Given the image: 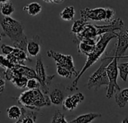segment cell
I'll return each instance as SVG.
<instances>
[{"mask_svg":"<svg viewBox=\"0 0 128 123\" xmlns=\"http://www.w3.org/2000/svg\"><path fill=\"white\" fill-rule=\"evenodd\" d=\"M0 26L3 30L2 36H8L13 47L26 50L28 39L24 33V27L20 21L11 17L4 16L0 12Z\"/></svg>","mask_w":128,"mask_h":123,"instance_id":"1","label":"cell"},{"mask_svg":"<svg viewBox=\"0 0 128 123\" xmlns=\"http://www.w3.org/2000/svg\"><path fill=\"white\" fill-rule=\"evenodd\" d=\"M116 37H117V35H116L115 32L104 33V34L98 36L96 45H95L93 51L89 55L87 56L88 58H87V60H86L84 67H82L81 71L78 72L77 77H76V79L72 82V85L67 88L68 90H70L71 91H75V90H78V83L81 77L93 64H94L96 61L101 57V56L105 52V51H106L108 43L110 42V41L112 39H114Z\"/></svg>","mask_w":128,"mask_h":123,"instance_id":"2","label":"cell"},{"mask_svg":"<svg viewBox=\"0 0 128 123\" xmlns=\"http://www.w3.org/2000/svg\"><path fill=\"white\" fill-rule=\"evenodd\" d=\"M18 100L25 108L31 110H39L42 107L50 106L51 105L49 96L44 94L40 88L28 89L22 92Z\"/></svg>","mask_w":128,"mask_h":123,"instance_id":"3","label":"cell"},{"mask_svg":"<svg viewBox=\"0 0 128 123\" xmlns=\"http://www.w3.org/2000/svg\"><path fill=\"white\" fill-rule=\"evenodd\" d=\"M112 55L106 54V56L101 59V65L88 79L87 87L89 90L94 89V91H97L102 85L108 86V79L106 73V67L112 61Z\"/></svg>","mask_w":128,"mask_h":123,"instance_id":"4","label":"cell"},{"mask_svg":"<svg viewBox=\"0 0 128 123\" xmlns=\"http://www.w3.org/2000/svg\"><path fill=\"white\" fill-rule=\"evenodd\" d=\"M118 60L116 57H113L112 61L106 67V73L108 79V85L106 97L108 99H110L115 91L120 90V88L117 82V79L118 76Z\"/></svg>","mask_w":128,"mask_h":123,"instance_id":"5","label":"cell"},{"mask_svg":"<svg viewBox=\"0 0 128 123\" xmlns=\"http://www.w3.org/2000/svg\"><path fill=\"white\" fill-rule=\"evenodd\" d=\"M36 73L38 78V80L40 83L41 91L48 94L49 92V85L51 84L52 80L55 77V75H48L44 68V65L42 61V57L38 56L36 61Z\"/></svg>","mask_w":128,"mask_h":123,"instance_id":"6","label":"cell"},{"mask_svg":"<svg viewBox=\"0 0 128 123\" xmlns=\"http://www.w3.org/2000/svg\"><path fill=\"white\" fill-rule=\"evenodd\" d=\"M47 56L54 59L56 62V65H59L60 67H65L68 69L70 72H72L74 76L77 77L78 72L76 70L73 58L71 55L69 54H63L53 50H49L47 51Z\"/></svg>","mask_w":128,"mask_h":123,"instance_id":"7","label":"cell"},{"mask_svg":"<svg viewBox=\"0 0 128 123\" xmlns=\"http://www.w3.org/2000/svg\"><path fill=\"white\" fill-rule=\"evenodd\" d=\"M118 42L115 45L113 57L118 60L120 57L124 55V53L128 49V27H123L118 33H116Z\"/></svg>","mask_w":128,"mask_h":123,"instance_id":"8","label":"cell"},{"mask_svg":"<svg viewBox=\"0 0 128 123\" xmlns=\"http://www.w3.org/2000/svg\"><path fill=\"white\" fill-rule=\"evenodd\" d=\"M81 18L86 21L91 20L94 21H105L106 18V8L89 9L86 8L81 10Z\"/></svg>","mask_w":128,"mask_h":123,"instance_id":"9","label":"cell"},{"mask_svg":"<svg viewBox=\"0 0 128 123\" xmlns=\"http://www.w3.org/2000/svg\"><path fill=\"white\" fill-rule=\"evenodd\" d=\"M6 58L8 60V61L11 64L14 65H17V64L25 65L26 61H32V60L27 56L24 50L14 47L12 52L6 55Z\"/></svg>","mask_w":128,"mask_h":123,"instance_id":"10","label":"cell"},{"mask_svg":"<svg viewBox=\"0 0 128 123\" xmlns=\"http://www.w3.org/2000/svg\"><path fill=\"white\" fill-rule=\"evenodd\" d=\"M97 36L102 35L104 33H113L115 32V30H120L124 27V23L123 20L120 18H118L114 19L112 22H110L108 24L106 25H95Z\"/></svg>","mask_w":128,"mask_h":123,"instance_id":"11","label":"cell"},{"mask_svg":"<svg viewBox=\"0 0 128 123\" xmlns=\"http://www.w3.org/2000/svg\"><path fill=\"white\" fill-rule=\"evenodd\" d=\"M84 100V96L82 93L79 92L72 95L67 96L62 101V108L65 110L72 111L77 108L78 105L80 104Z\"/></svg>","mask_w":128,"mask_h":123,"instance_id":"12","label":"cell"},{"mask_svg":"<svg viewBox=\"0 0 128 123\" xmlns=\"http://www.w3.org/2000/svg\"><path fill=\"white\" fill-rule=\"evenodd\" d=\"M96 37H98V36H97V32H96L95 25L88 23L84 26L82 31L81 33H79L78 34L76 35V39L74 40V42L78 43L80 41L85 39H96Z\"/></svg>","mask_w":128,"mask_h":123,"instance_id":"13","label":"cell"},{"mask_svg":"<svg viewBox=\"0 0 128 123\" xmlns=\"http://www.w3.org/2000/svg\"><path fill=\"white\" fill-rule=\"evenodd\" d=\"M97 39H85L77 43L78 52L80 54L85 56L89 55L94 50Z\"/></svg>","mask_w":128,"mask_h":123,"instance_id":"14","label":"cell"},{"mask_svg":"<svg viewBox=\"0 0 128 123\" xmlns=\"http://www.w3.org/2000/svg\"><path fill=\"white\" fill-rule=\"evenodd\" d=\"M42 39L39 36H34L30 40H28L26 44V51L28 54L32 57H36L39 54L41 51Z\"/></svg>","mask_w":128,"mask_h":123,"instance_id":"15","label":"cell"},{"mask_svg":"<svg viewBox=\"0 0 128 123\" xmlns=\"http://www.w3.org/2000/svg\"><path fill=\"white\" fill-rule=\"evenodd\" d=\"M115 101L120 108L124 107L128 103V88L114 92Z\"/></svg>","mask_w":128,"mask_h":123,"instance_id":"16","label":"cell"},{"mask_svg":"<svg viewBox=\"0 0 128 123\" xmlns=\"http://www.w3.org/2000/svg\"><path fill=\"white\" fill-rule=\"evenodd\" d=\"M101 115H102L101 114L96 113V112H90V113L82 114V115L76 117L75 119L70 121L68 123H90L95 118L101 117Z\"/></svg>","mask_w":128,"mask_h":123,"instance_id":"17","label":"cell"},{"mask_svg":"<svg viewBox=\"0 0 128 123\" xmlns=\"http://www.w3.org/2000/svg\"><path fill=\"white\" fill-rule=\"evenodd\" d=\"M21 123H36L38 115L37 112H34L31 109H26L24 107L21 108Z\"/></svg>","mask_w":128,"mask_h":123,"instance_id":"18","label":"cell"},{"mask_svg":"<svg viewBox=\"0 0 128 123\" xmlns=\"http://www.w3.org/2000/svg\"><path fill=\"white\" fill-rule=\"evenodd\" d=\"M23 10L24 12H26L30 16H36L37 15L41 13L42 7L38 3H31L25 6L23 8Z\"/></svg>","mask_w":128,"mask_h":123,"instance_id":"19","label":"cell"},{"mask_svg":"<svg viewBox=\"0 0 128 123\" xmlns=\"http://www.w3.org/2000/svg\"><path fill=\"white\" fill-rule=\"evenodd\" d=\"M49 98L51 104H54V105L61 104L64 100L62 92L58 88H55L51 91V93L49 95Z\"/></svg>","mask_w":128,"mask_h":123,"instance_id":"20","label":"cell"},{"mask_svg":"<svg viewBox=\"0 0 128 123\" xmlns=\"http://www.w3.org/2000/svg\"><path fill=\"white\" fill-rule=\"evenodd\" d=\"M75 15H76L75 8L72 6L66 7L60 14L61 19L66 21H70L73 20Z\"/></svg>","mask_w":128,"mask_h":123,"instance_id":"21","label":"cell"},{"mask_svg":"<svg viewBox=\"0 0 128 123\" xmlns=\"http://www.w3.org/2000/svg\"><path fill=\"white\" fill-rule=\"evenodd\" d=\"M88 21H86L85 19L84 18H80L79 20H77L74 22V24H72V28H71V33L75 34V35H77L79 33H81L82 31V30L84 29V26L88 24Z\"/></svg>","mask_w":128,"mask_h":123,"instance_id":"22","label":"cell"},{"mask_svg":"<svg viewBox=\"0 0 128 123\" xmlns=\"http://www.w3.org/2000/svg\"><path fill=\"white\" fill-rule=\"evenodd\" d=\"M7 115L8 117L11 119H18L22 115L21 108L15 105L11 106L9 108L7 109Z\"/></svg>","mask_w":128,"mask_h":123,"instance_id":"23","label":"cell"},{"mask_svg":"<svg viewBox=\"0 0 128 123\" xmlns=\"http://www.w3.org/2000/svg\"><path fill=\"white\" fill-rule=\"evenodd\" d=\"M15 9L12 3H7L4 4H1L0 6V12L4 16L11 17V15L14 12Z\"/></svg>","mask_w":128,"mask_h":123,"instance_id":"24","label":"cell"},{"mask_svg":"<svg viewBox=\"0 0 128 123\" xmlns=\"http://www.w3.org/2000/svg\"><path fill=\"white\" fill-rule=\"evenodd\" d=\"M28 79L25 76H18L13 78L10 82L18 88H24L26 86Z\"/></svg>","mask_w":128,"mask_h":123,"instance_id":"25","label":"cell"},{"mask_svg":"<svg viewBox=\"0 0 128 123\" xmlns=\"http://www.w3.org/2000/svg\"><path fill=\"white\" fill-rule=\"evenodd\" d=\"M118 69L120 79L124 82H126L128 77V62L118 64Z\"/></svg>","mask_w":128,"mask_h":123,"instance_id":"26","label":"cell"},{"mask_svg":"<svg viewBox=\"0 0 128 123\" xmlns=\"http://www.w3.org/2000/svg\"><path fill=\"white\" fill-rule=\"evenodd\" d=\"M56 73L60 76L63 77V78L70 79L74 76L73 73L72 72H70L68 69H66L65 67H60L59 65H56Z\"/></svg>","mask_w":128,"mask_h":123,"instance_id":"27","label":"cell"},{"mask_svg":"<svg viewBox=\"0 0 128 123\" xmlns=\"http://www.w3.org/2000/svg\"><path fill=\"white\" fill-rule=\"evenodd\" d=\"M51 123H68V122L65 118L64 114L62 113L60 110H56L52 118Z\"/></svg>","mask_w":128,"mask_h":123,"instance_id":"28","label":"cell"},{"mask_svg":"<svg viewBox=\"0 0 128 123\" xmlns=\"http://www.w3.org/2000/svg\"><path fill=\"white\" fill-rule=\"evenodd\" d=\"M14 66V64L9 62L6 57H4L3 55L0 54V67L4 68L5 70H7V69H12Z\"/></svg>","mask_w":128,"mask_h":123,"instance_id":"29","label":"cell"},{"mask_svg":"<svg viewBox=\"0 0 128 123\" xmlns=\"http://www.w3.org/2000/svg\"><path fill=\"white\" fill-rule=\"evenodd\" d=\"M115 11L112 8H106V18L104 22L110 23L114 19Z\"/></svg>","mask_w":128,"mask_h":123,"instance_id":"30","label":"cell"},{"mask_svg":"<svg viewBox=\"0 0 128 123\" xmlns=\"http://www.w3.org/2000/svg\"><path fill=\"white\" fill-rule=\"evenodd\" d=\"M26 87L30 90L40 88V83L38 81V79H30L27 81Z\"/></svg>","mask_w":128,"mask_h":123,"instance_id":"31","label":"cell"},{"mask_svg":"<svg viewBox=\"0 0 128 123\" xmlns=\"http://www.w3.org/2000/svg\"><path fill=\"white\" fill-rule=\"evenodd\" d=\"M14 49V47L12 46H10V45H7L6 44H3L1 45V50H2V52L5 54V55H8L9 54H11L12 52Z\"/></svg>","mask_w":128,"mask_h":123,"instance_id":"32","label":"cell"},{"mask_svg":"<svg viewBox=\"0 0 128 123\" xmlns=\"http://www.w3.org/2000/svg\"><path fill=\"white\" fill-rule=\"evenodd\" d=\"M5 87H6V81L3 78L0 76V94L4 91Z\"/></svg>","mask_w":128,"mask_h":123,"instance_id":"33","label":"cell"},{"mask_svg":"<svg viewBox=\"0 0 128 123\" xmlns=\"http://www.w3.org/2000/svg\"><path fill=\"white\" fill-rule=\"evenodd\" d=\"M64 1H65V0H54V3H55V4H61Z\"/></svg>","mask_w":128,"mask_h":123,"instance_id":"34","label":"cell"},{"mask_svg":"<svg viewBox=\"0 0 128 123\" xmlns=\"http://www.w3.org/2000/svg\"><path fill=\"white\" fill-rule=\"evenodd\" d=\"M9 2H10V0H0V4H4V3H7Z\"/></svg>","mask_w":128,"mask_h":123,"instance_id":"35","label":"cell"},{"mask_svg":"<svg viewBox=\"0 0 128 123\" xmlns=\"http://www.w3.org/2000/svg\"><path fill=\"white\" fill-rule=\"evenodd\" d=\"M4 71H5V69L0 67V75H3V73H4Z\"/></svg>","mask_w":128,"mask_h":123,"instance_id":"36","label":"cell"},{"mask_svg":"<svg viewBox=\"0 0 128 123\" xmlns=\"http://www.w3.org/2000/svg\"><path fill=\"white\" fill-rule=\"evenodd\" d=\"M46 3H54V0H43Z\"/></svg>","mask_w":128,"mask_h":123,"instance_id":"37","label":"cell"},{"mask_svg":"<svg viewBox=\"0 0 128 123\" xmlns=\"http://www.w3.org/2000/svg\"><path fill=\"white\" fill-rule=\"evenodd\" d=\"M124 58L128 59V55H123V56L120 57L118 58V60H119V59H124Z\"/></svg>","mask_w":128,"mask_h":123,"instance_id":"38","label":"cell"},{"mask_svg":"<svg viewBox=\"0 0 128 123\" xmlns=\"http://www.w3.org/2000/svg\"><path fill=\"white\" fill-rule=\"evenodd\" d=\"M122 123H128V118H125L122 121Z\"/></svg>","mask_w":128,"mask_h":123,"instance_id":"39","label":"cell"},{"mask_svg":"<svg viewBox=\"0 0 128 123\" xmlns=\"http://www.w3.org/2000/svg\"><path fill=\"white\" fill-rule=\"evenodd\" d=\"M14 123H21V118H18L15 122H14Z\"/></svg>","mask_w":128,"mask_h":123,"instance_id":"40","label":"cell"},{"mask_svg":"<svg viewBox=\"0 0 128 123\" xmlns=\"http://www.w3.org/2000/svg\"><path fill=\"white\" fill-rule=\"evenodd\" d=\"M2 34H0V42L2 41Z\"/></svg>","mask_w":128,"mask_h":123,"instance_id":"41","label":"cell"},{"mask_svg":"<svg viewBox=\"0 0 128 123\" xmlns=\"http://www.w3.org/2000/svg\"><path fill=\"white\" fill-rule=\"evenodd\" d=\"M90 123H91V122H90Z\"/></svg>","mask_w":128,"mask_h":123,"instance_id":"42","label":"cell"}]
</instances>
